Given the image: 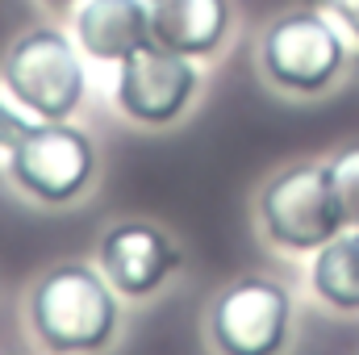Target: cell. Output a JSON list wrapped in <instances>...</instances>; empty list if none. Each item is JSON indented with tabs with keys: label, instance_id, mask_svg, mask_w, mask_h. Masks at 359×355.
Listing matches in <instances>:
<instances>
[{
	"label": "cell",
	"instance_id": "1",
	"mask_svg": "<svg viewBox=\"0 0 359 355\" xmlns=\"http://www.w3.org/2000/svg\"><path fill=\"white\" fill-rule=\"evenodd\" d=\"M25 326L46 355H100L121 335V293L96 264H50L25 293Z\"/></svg>",
	"mask_w": 359,
	"mask_h": 355
},
{
	"label": "cell",
	"instance_id": "2",
	"mask_svg": "<svg viewBox=\"0 0 359 355\" xmlns=\"http://www.w3.org/2000/svg\"><path fill=\"white\" fill-rule=\"evenodd\" d=\"M0 84L21 113L38 121H72L88 92L84 51L55 25H29L8 42Z\"/></svg>",
	"mask_w": 359,
	"mask_h": 355
},
{
	"label": "cell",
	"instance_id": "3",
	"mask_svg": "<svg viewBox=\"0 0 359 355\" xmlns=\"http://www.w3.org/2000/svg\"><path fill=\"white\" fill-rule=\"evenodd\" d=\"M4 172L21 196L46 209H67L88 196L100 176V155L88 130L76 121L29 117L25 134L4 151Z\"/></svg>",
	"mask_w": 359,
	"mask_h": 355
},
{
	"label": "cell",
	"instance_id": "4",
	"mask_svg": "<svg viewBox=\"0 0 359 355\" xmlns=\"http://www.w3.org/2000/svg\"><path fill=\"white\" fill-rule=\"evenodd\" d=\"M259 76L288 96H322L347 72V42L326 13L292 8L259 34Z\"/></svg>",
	"mask_w": 359,
	"mask_h": 355
},
{
	"label": "cell",
	"instance_id": "5",
	"mask_svg": "<svg viewBox=\"0 0 359 355\" xmlns=\"http://www.w3.org/2000/svg\"><path fill=\"white\" fill-rule=\"evenodd\" d=\"M255 217L271 247L292 255L318 251L347 230L326 163H288L268 176L255 196Z\"/></svg>",
	"mask_w": 359,
	"mask_h": 355
},
{
	"label": "cell",
	"instance_id": "6",
	"mask_svg": "<svg viewBox=\"0 0 359 355\" xmlns=\"http://www.w3.org/2000/svg\"><path fill=\"white\" fill-rule=\"evenodd\" d=\"M213 355H284L292 339V293L259 272L222 284L205 309Z\"/></svg>",
	"mask_w": 359,
	"mask_h": 355
},
{
	"label": "cell",
	"instance_id": "7",
	"mask_svg": "<svg viewBox=\"0 0 359 355\" xmlns=\"http://www.w3.org/2000/svg\"><path fill=\"white\" fill-rule=\"evenodd\" d=\"M201 96V67L196 59L159 46L155 38L142 42L134 55L117 63L113 100L126 121L142 130H168L188 117V109Z\"/></svg>",
	"mask_w": 359,
	"mask_h": 355
},
{
	"label": "cell",
	"instance_id": "8",
	"mask_svg": "<svg viewBox=\"0 0 359 355\" xmlns=\"http://www.w3.org/2000/svg\"><path fill=\"white\" fill-rule=\"evenodd\" d=\"M96 267L126 301H147L172 284V276L184 267V251L168 226L151 217H121L100 234Z\"/></svg>",
	"mask_w": 359,
	"mask_h": 355
},
{
	"label": "cell",
	"instance_id": "9",
	"mask_svg": "<svg viewBox=\"0 0 359 355\" xmlns=\"http://www.w3.org/2000/svg\"><path fill=\"white\" fill-rule=\"evenodd\" d=\"M72 38L92 63L117 67L142 42H151L147 0H80L72 8Z\"/></svg>",
	"mask_w": 359,
	"mask_h": 355
},
{
	"label": "cell",
	"instance_id": "10",
	"mask_svg": "<svg viewBox=\"0 0 359 355\" xmlns=\"http://www.w3.org/2000/svg\"><path fill=\"white\" fill-rule=\"evenodd\" d=\"M147 4H151V38L196 63L213 59L234 34L230 0H147Z\"/></svg>",
	"mask_w": 359,
	"mask_h": 355
},
{
	"label": "cell",
	"instance_id": "11",
	"mask_svg": "<svg viewBox=\"0 0 359 355\" xmlns=\"http://www.w3.org/2000/svg\"><path fill=\"white\" fill-rule=\"evenodd\" d=\"M309 284L322 305L339 314H359V230H343L313 251Z\"/></svg>",
	"mask_w": 359,
	"mask_h": 355
},
{
	"label": "cell",
	"instance_id": "12",
	"mask_svg": "<svg viewBox=\"0 0 359 355\" xmlns=\"http://www.w3.org/2000/svg\"><path fill=\"white\" fill-rule=\"evenodd\" d=\"M326 172H330V188H334L347 230H359V147H347L334 159H326Z\"/></svg>",
	"mask_w": 359,
	"mask_h": 355
},
{
	"label": "cell",
	"instance_id": "13",
	"mask_svg": "<svg viewBox=\"0 0 359 355\" xmlns=\"http://www.w3.org/2000/svg\"><path fill=\"white\" fill-rule=\"evenodd\" d=\"M25 126H29V113H21L17 105H8V100L0 96V151H8V147L25 134Z\"/></svg>",
	"mask_w": 359,
	"mask_h": 355
},
{
	"label": "cell",
	"instance_id": "14",
	"mask_svg": "<svg viewBox=\"0 0 359 355\" xmlns=\"http://www.w3.org/2000/svg\"><path fill=\"white\" fill-rule=\"evenodd\" d=\"M326 8H330V17L359 42V0H326Z\"/></svg>",
	"mask_w": 359,
	"mask_h": 355
},
{
	"label": "cell",
	"instance_id": "15",
	"mask_svg": "<svg viewBox=\"0 0 359 355\" xmlns=\"http://www.w3.org/2000/svg\"><path fill=\"white\" fill-rule=\"evenodd\" d=\"M38 4H46V8H55V13H72L80 0H38Z\"/></svg>",
	"mask_w": 359,
	"mask_h": 355
}]
</instances>
